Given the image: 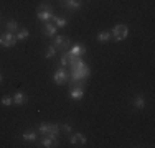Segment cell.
I'll list each match as a JSON object with an SVG mask.
<instances>
[{
  "instance_id": "44dd1931",
  "label": "cell",
  "mask_w": 155,
  "mask_h": 148,
  "mask_svg": "<svg viewBox=\"0 0 155 148\" xmlns=\"http://www.w3.org/2000/svg\"><path fill=\"white\" fill-rule=\"evenodd\" d=\"M76 137H78V143H81V145H86L87 138L84 137V133H81V132H76Z\"/></svg>"
},
{
  "instance_id": "603a6c76",
  "label": "cell",
  "mask_w": 155,
  "mask_h": 148,
  "mask_svg": "<svg viewBox=\"0 0 155 148\" xmlns=\"http://www.w3.org/2000/svg\"><path fill=\"white\" fill-rule=\"evenodd\" d=\"M60 130L66 132V133H68V135H69V133L73 132V127H71V125H69V124H63V125H60Z\"/></svg>"
},
{
  "instance_id": "7a4b0ae2",
  "label": "cell",
  "mask_w": 155,
  "mask_h": 148,
  "mask_svg": "<svg viewBox=\"0 0 155 148\" xmlns=\"http://www.w3.org/2000/svg\"><path fill=\"white\" fill-rule=\"evenodd\" d=\"M127 35H129V27L125 23H119L110 30V36H114V40H116L117 43L124 41V40L127 38Z\"/></svg>"
},
{
  "instance_id": "30bf717a",
  "label": "cell",
  "mask_w": 155,
  "mask_h": 148,
  "mask_svg": "<svg viewBox=\"0 0 155 148\" xmlns=\"http://www.w3.org/2000/svg\"><path fill=\"white\" fill-rule=\"evenodd\" d=\"M63 7L71 10V12H78V10L83 8V2H81V0H64V2H63Z\"/></svg>"
},
{
  "instance_id": "ac0fdd59",
  "label": "cell",
  "mask_w": 155,
  "mask_h": 148,
  "mask_svg": "<svg viewBox=\"0 0 155 148\" xmlns=\"http://www.w3.org/2000/svg\"><path fill=\"white\" fill-rule=\"evenodd\" d=\"M36 132H40V135H48L50 133V124H40L38 127H36Z\"/></svg>"
},
{
  "instance_id": "8992f818",
  "label": "cell",
  "mask_w": 155,
  "mask_h": 148,
  "mask_svg": "<svg viewBox=\"0 0 155 148\" xmlns=\"http://www.w3.org/2000/svg\"><path fill=\"white\" fill-rule=\"evenodd\" d=\"M60 145V140L54 133H48V135H43V138L40 140V146L43 148H51V146H58Z\"/></svg>"
},
{
  "instance_id": "4fadbf2b",
  "label": "cell",
  "mask_w": 155,
  "mask_h": 148,
  "mask_svg": "<svg viewBox=\"0 0 155 148\" xmlns=\"http://www.w3.org/2000/svg\"><path fill=\"white\" fill-rule=\"evenodd\" d=\"M68 53L73 54V56H83V54H86V46L84 44H74Z\"/></svg>"
},
{
  "instance_id": "52a82bcc",
  "label": "cell",
  "mask_w": 155,
  "mask_h": 148,
  "mask_svg": "<svg viewBox=\"0 0 155 148\" xmlns=\"http://www.w3.org/2000/svg\"><path fill=\"white\" fill-rule=\"evenodd\" d=\"M132 107L135 110H143L147 107V99L143 94H135L134 99H132Z\"/></svg>"
},
{
  "instance_id": "3957f363",
  "label": "cell",
  "mask_w": 155,
  "mask_h": 148,
  "mask_svg": "<svg viewBox=\"0 0 155 148\" xmlns=\"http://www.w3.org/2000/svg\"><path fill=\"white\" fill-rule=\"evenodd\" d=\"M53 46L60 51H68V48L71 46V40L64 35H54L53 36Z\"/></svg>"
},
{
  "instance_id": "e0dca14e",
  "label": "cell",
  "mask_w": 155,
  "mask_h": 148,
  "mask_svg": "<svg viewBox=\"0 0 155 148\" xmlns=\"http://www.w3.org/2000/svg\"><path fill=\"white\" fill-rule=\"evenodd\" d=\"M5 28H7V31H10V33H17L18 31V21L17 20H8L5 23Z\"/></svg>"
},
{
  "instance_id": "277c9868",
  "label": "cell",
  "mask_w": 155,
  "mask_h": 148,
  "mask_svg": "<svg viewBox=\"0 0 155 148\" xmlns=\"http://www.w3.org/2000/svg\"><path fill=\"white\" fill-rule=\"evenodd\" d=\"M17 43H18V41H17L15 33L5 31V33H2V35H0V46H3V48H12V46H15Z\"/></svg>"
},
{
  "instance_id": "9a60e30c",
  "label": "cell",
  "mask_w": 155,
  "mask_h": 148,
  "mask_svg": "<svg viewBox=\"0 0 155 148\" xmlns=\"http://www.w3.org/2000/svg\"><path fill=\"white\" fill-rule=\"evenodd\" d=\"M15 36H17V41H27L28 36H30V31H28L27 28H18Z\"/></svg>"
},
{
  "instance_id": "2e32d148",
  "label": "cell",
  "mask_w": 155,
  "mask_h": 148,
  "mask_svg": "<svg viewBox=\"0 0 155 148\" xmlns=\"http://www.w3.org/2000/svg\"><path fill=\"white\" fill-rule=\"evenodd\" d=\"M53 23L56 25V28H66V25H68V18H63V17H58V15H53Z\"/></svg>"
},
{
  "instance_id": "7c38bea8",
  "label": "cell",
  "mask_w": 155,
  "mask_h": 148,
  "mask_svg": "<svg viewBox=\"0 0 155 148\" xmlns=\"http://www.w3.org/2000/svg\"><path fill=\"white\" fill-rule=\"evenodd\" d=\"M56 31H58L56 25H54V23H50V21H46L45 27H43V35L48 36V38H53V36L56 35Z\"/></svg>"
},
{
  "instance_id": "8fae6325",
  "label": "cell",
  "mask_w": 155,
  "mask_h": 148,
  "mask_svg": "<svg viewBox=\"0 0 155 148\" xmlns=\"http://www.w3.org/2000/svg\"><path fill=\"white\" fill-rule=\"evenodd\" d=\"M21 138L25 140V142H30V143H36L38 142V132L36 130H25L23 135H21Z\"/></svg>"
},
{
  "instance_id": "d6986e66",
  "label": "cell",
  "mask_w": 155,
  "mask_h": 148,
  "mask_svg": "<svg viewBox=\"0 0 155 148\" xmlns=\"http://www.w3.org/2000/svg\"><path fill=\"white\" fill-rule=\"evenodd\" d=\"M56 48H54L53 46V44H50V46H48L46 48V51H45V58L46 59H51V58H54V56H56Z\"/></svg>"
},
{
  "instance_id": "5bb4252c",
  "label": "cell",
  "mask_w": 155,
  "mask_h": 148,
  "mask_svg": "<svg viewBox=\"0 0 155 148\" xmlns=\"http://www.w3.org/2000/svg\"><path fill=\"white\" fill-rule=\"evenodd\" d=\"M96 40H97V43H101V44L109 43V40H110V31H106V30L99 31L97 36H96Z\"/></svg>"
},
{
  "instance_id": "5b68a950",
  "label": "cell",
  "mask_w": 155,
  "mask_h": 148,
  "mask_svg": "<svg viewBox=\"0 0 155 148\" xmlns=\"http://www.w3.org/2000/svg\"><path fill=\"white\" fill-rule=\"evenodd\" d=\"M53 81H54L56 86H64V84L69 81V76H68V72H66L64 66H61V68L56 69V72L53 74Z\"/></svg>"
},
{
  "instance_id": "6da1fadb",
  "label": "cell",
  "mask_w": 155,
  "mask_h": 148,
  "mask_svg": "<svg viewBox=\"0 0 155 148\" xmlns=\"http://www.w3.org/2000/svg\"><path fill=\"white\" fill-rule=\"evenodd\" d=\"M53 15H54V10H53V7L50 5L48 2H43V3H40V7H38V10H36V18H38L40 21H51L53 20Z\"/></svg>"
},
{
  "instance_id": "9c48e42d",
  "label": "cell",
  "mask_w": 155,
  "mask_h": 148,
  "mask_svg": "<svg viewBox=\"0 0 155 148\" xmlns=\"http://www.w3.org/2000/svg\"><path fill=\"white\" fill-rule=\"evenodd\" d=\"M84 97V87L83 86H73L69 89V99L73 101H81Z\"/></svg>"
},
{
  "instance_id": "7402d4cb",
  "label": "cell",
  "mask_w": 155,
  "mask_h": 148,
  "mask_svg": "<svg viewBox=\"0 0 155 148\" xmlns=\"http://www.w3.org/2000/svg\"><path fill=\"white\" fill-rule=\"evenodd\" d=\"M50 133L58 135V133H60V125L58 124H50Z\"/></svg>"
},
{
  "instance_id": "d4e9b609",
  "label": "cell",
  "mask_w": 155,
  "mask_h": 148,
  "mask_svg": "<svg viewBox=\"0 0 155 148\" xmlns=\"http://www.w3.org/2000/svg\"><path fill=\"white\" fill-rule=\"evenodd\" d=\"M61 66H68V58H66V54L61 56Z\"/></svg>"
},
{
  "instance_id": "ffe728a7",
  "label": "cell",
  "mask_w": 155,
  "mask_h": 148,
  "mask_svg": "<svg viewBox=\"0 0 155 148\" xmlns=\"http://www.w3.org/2000/svg\"><path fill=\"white\" fill-rule=\"evenodd\" d=\"M0 105H3V107L13 105V97H12V95H3L2 101H0Z\"/></svg>"
},
{
  "instance_id": "ba28073f",
  "label": "cell",
  "mask_w": 155,
  "mask_h": 148,
  "mask_svg": "<svg viewBox=\"0 0 155 148\" xmlns=\"http://www.w3.org/2000/svg\"><path fill=\"white\" fill-rule=\"evenodd\" d=\"M12 97H13V105H17V107H21L28 102V95L23 91H17Z\"/></svg>"
},
{
  "instance_id": "cb8c5ba5",
  "label": "cell",
  "mask_w": 155,
  "mask_h": 148,
  "mask_svg": "<svg viewBox=\"0 0 155 148\" xmlns=\"http://www.w3.org/2000/svg\"><path fill=\"white\" fill-rule=\"evenodd\" d=\"M76 143H78V137H76V133H74V135H71V133H69V145L74 146Z\"/></svg>"
},
{
  "instance_id": "484cf974",
  "label": "cell",
  "mask_w": 155,
  "mask_h": 148,
  "mask_svg": "<svg viewBox=\"0 0 155 148\" xmlns=\"http://www.w3.org/2000/svg\"><path fill=\"white\" fill-rule=\"evenodd\" d=\"M2 84H3V74L0 72V86H2Z\"/></svg>"
}]
</instances>
